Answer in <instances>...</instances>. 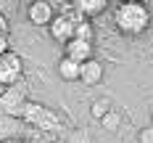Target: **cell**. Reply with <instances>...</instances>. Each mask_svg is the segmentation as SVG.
Returning a JSON list of instances; mask_svg holds the SVG:
<instances>
[{"label":"cell","mask_w":153,"mask_h":143,"mask_svg":"<svg viewBox=\"0 0 153 143\" xmlns=\"http://www.w3.org/2000/svg\"><path fill=\"white\" fill-rule=\"evenodd\" d=\"M140 143H153V127H151V130H143V133H140Z\"/></svg>","instance_id":"cell-11"},{"label":"cell","mask_w":153,"mask_h":143,"mask_svg":"<svg viewBox=\"0 0 153 143\" xmlns=\"http://www.w3.org/2000/svg\"><path fill=\"white\" fill-rule=\"evenodd\" d=\"M79 66L82 64H76V61H71V58L63 56L61 61H58V74L63 79H69V82H74V79H79Z\"/></svg>","instance_id":"cell-9"},{"label":"cell","mask_w":153,"mask_h":143,"mask_svg":"<svg viewBox=\"0 0 153 143\" xmlns=\"http://www.w3.org/2000/svg\"><path fill=\"white\" fill-rule=\"evenodd\" d=\"M114 21H116V29L124 34H140L151 24V11L145 3H122L114 13Z\"/></svg>","instance_id":"cell-1"},{"label":"cell","mask_w":153,"mask_h":143,"mask_svg":"<svg viewBox=\"0 0 153 143\" xmlns=\"http://www.w3.org/2000/svg\"><path fill=\"white\" fill-rule=\"evenodd\" d=\"M8 50V34H0V56Z\"/></svg>","instance_id":"cell-12"},{"label":"cell","mask_w":153,"mask_h":143,"mask_svg":"<svg viewBox=\"0 0 153 143\" xmlns=\"http://www.w3.org/2000/svg\"><path fill=\"white\" fill-rule=\"evenodd\" d=\"M63 56H66V58H71V61H76V64L90 61V58H92V43L71 37V40L66 43V53H63Z\"/></svg>","instance_id":"cell-6"},{"label":"cell","mask_w":153,"mask_h":143,"mask_svg":"<svg viewBox=\"0 0 153 143\" xmlns=\"http://www.w3.org/2000/svg\"><path fill=\"white\" fill-rule=\"evenodd\" d=\"M74 37L76 40H87V43H92V24L90 21H79L74 27Z\"/></svg>","instance_id":"cell-10"},{"label":"cell","mask_w":153,"mask_h":143,"mask_svg":"<svg viewBox=\"0 0 153 143\" xmlns=\"http://www.w3.org/2000/svg\"><path fill=\"white\" fill-rule=\"evenodd\" d=\"M24 74V61H21V56L13 53V50H5L3 56H0V85H5V88H11L16 85L19 79Z\"/></svg>","instance_id":"cell-4"},{"label":"cell","mask_w":153,"mask_h":143,"mask_svg":"<svg viewBox=\"0 0 153 143\" xmlns=\"http://www.w3.org/2000/svg\"><path fill=\"white\" fill-rule=\"evenodd\" d=\"M74 8H76L82 16H85L87 21H90V16L103 13V11H106L108 3H106V0H74Z\"/></svg>","instance_id":"cell-8"},{"label":"cell","mask_w":153,"mask_h":143,"mask_svg":"<svg viewBox=\"0 0 153 143\" xmlns=\"http://www.w3.org/2000/svg\"><path fill=\"white\" fill-rule=\"evenodd\" d=\"M53 16H56V8H53V3H45V0H34L29 5V21L34 27H48L50 21H53Z\"/></svg>","instance_id":"cell-5"},{"label":"cell","mask_w":153,"mask_h":143,"mask_svg":"<svg viewBox=\"0 0 153 143\" xmlns=\"http://www.w3.org/2000/svg\"><path fill=\"white\" fill-rule=\"evenodd\" d=\"M0 143H40V141H19V138H5V141Z\"/></svg>","instance_id":"cell-14"},{"label":"cell","mask_w":153,"mask_h":143,"mask_svg":"<svg viewBox=\"0 0 153 143\" xmlns=\"http://www.w3.org/2000/svg\"><path fill=\"white\" fill-rule=\"evenodd\" d=\"M0 34H8V19L0 13Z\"/></svg>","instance_id":"cell-13"},{"label":"cell","mask_w":153,"mask_h":143,"mask_svg":"<svg viewBox=\"0 0 153 143\" xmlns=\"http://www.w3.org/2000/svg\"><path fill=\"white\" fill-rule=\"evenodd\" d=\"M21 119L29 127H37V130H42V133H56V130L61 127L58 114L53 109H48V106H42V103H37V101H27V106L21 111Z\"/></svg>","instance_id":"cell-2"},{"label":"cell","mask_w":153,"mask_h":143,"mask_svg":"<svg viewBox=\"0 0 153 143\" xmlns=\"http://www.w3.org/2000/svg\"><path fill=\"white\" fill-rule=\"evenodd\" d=\"M27 88L21 85V82H16L11 88H5L3 93H0V111L5 114V117H13V119H21V111L27 106Z\"/></svg>","instance_id":"cell-3"},{"label":"cell","mask_w":153,"mask_h":143,"mask_svg":"<svg viewBox=\"0 0 153 143\" xmlns=\"http://www.w3.org/2000/svg\"><path fill=\"white\" fill-rule=\"evenodd\" d=\"M100 77H103V66H100V61L90 58V61H85L82 66H79V79H82L85 85H98Z\"/></svg>","instance_id":"cell-7"}]
</instances>
